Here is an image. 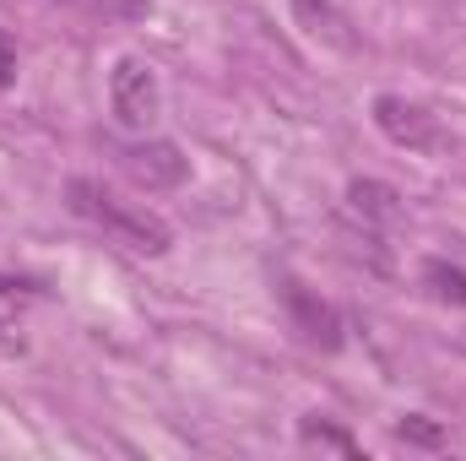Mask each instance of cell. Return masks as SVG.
Returning a JSON list of instances; mask_svg holds the SVG:
<instances>
[{
  "label": "cell",
  "instance_id": "1",
  "mask_svg": "<svg viewBox=\"0 0 466 461\" xmlns=\"http://www.w3.org/2000/svg\"><path fill=\"white\" fill-rule=\"evenodd\" d=\"M66 201H71L76 218H87L93 229H104L115 244L136 250V255H168V244H174V229H168L152 207L125 201L119 190L98 185V179H71V185H66Z\"/></svg>",
  "mask_w": 466,
  "mask_h": 461
},
{
  "label": "cell",
  "instance_id": "2",
  "mask_svg": "<svg viewBox=\"0 0 466 461\" xmlns=\"http://www.w3.org/2000/svg\"><path fill=\"white\" fill-rule=\"evenodd\" d=\"M109 109L125 130H147L157 109H163V93H157V71L141 60V55H119L115 71H109Z\"/></svg>",
  "mask_w": 466,
  "mask_h": 461
},
{
  "label": "cell",
  "instance_id": "3",
  "mask_svg": "<svg viewBox=\"0 0 466 461\" xmlns=\"http://www.w3.org/2000/svg\"><path fill=\"white\" fill-rule=\"evenodd\" d=\"M277 293H282V304H288L293 332L309 347H320V353H337V347H342V315H337V304H326L320 293H309L299 277H282Z\"/></svg>",
  "mask_w": 466,
  "mask_h": 461
},
{
  "label": "cell",
  "instance_id": "4",
  "mask_svg": "<svg viewBox=\"0 0 466 461\" xmlns=\"http://www.w3.org/2000/svg\"><path fill=\"white\" fill-rule=\"evenodd\" d=\"M119 169L141 185V190H174L190 179V158L174 141H136L119 152Z\"/></svg>",
  "mask_w": 466,
  "mask_h": 461
},
{
  "label": "cell",
  "instance_id": "5",
  "mask_svg": "<svg viewBox=\"0 0 466 461\" xmlns=\"http://www.w3.org/2000/svg\"><path fill=\"white\" fill-rule=\"evenodd\" d=\"M374 125L396 141V147H412V152H434L445 136H440V119L429 115L423 104H407V98H396V93H385V98H374Z\"/></svg>",
  "mask_w": 466,
  "mask_h": 461
},
{
  "label": "cell",
  "instance_id": "6",
  "mask_svg": "<svg viewBox=\"0 0 466 461\" xmlns=\"http://www.w3.org/2000/svg\"><path fill=\"white\" fill-rule=\"evenodd\" d=\"M348 196H352V212H358V218H369V223H390V218H396V190H390V185L358 179Z\"/></svg>",
  "mask_w": 466,
  "mask_h": 461
},
{
  "label": "cell",
  "instance_id": "7",
  "mask_svg": "<svg viewBox=\"0 0 466 461\" xmlns=\"http://www.w3.org/2000/svg\"><path fill=\"white\" fill-rule=\"evenodd\" d=\"M423 282L434 288V299H445V304H466V271L461 266H451V261H429V266H423Z\"/></svg>",
  "mask_w": 466,
  "mask_h": 461
},
{
  "label": "cell",
  "instance_id": "8",
  "mask_svg": "<svg viewBox=\"0 0 466 461\" xmlns=\"http://www.w3.org/2000/svg\"><path fill=\"white\" fill-rule=\"evenodd\" d=\"M299 440H304V446L342 451V456H358V440H352V435H342V429H331V424H320V418H304V424H299Z\"/></svg>",
  "mask_w": 466,
  "mask_h": 461
},
{
  "label": "cell",
  "instance_id": "9",
  "mask_svg": "<svg viewBox=\"0 0 466 461\" xmlns=\"http://www.w3.org/2000/svg\"><path fill=\"white\" fill-rule=\"evenodd\" d=\"M11 77H16V44H11V33L0 27V87H11Z\"/></svg>",
  "mask_w": 466,
  "mask_h": 461
},
{
  "label": "cell",
  "instance_id": "10",
  "mask_svg": "<svg viewBox=\"0 0 466 461\" xmlns=\"http://www.w3.org/2000/svg\"><path fill=\"white\" fill-rule=\"evenodd\" d=\"M401 440H418V446H440V429H429L423 418H407V424H401Z\"/></svg>",
  "mask_w": 466,
  "mask_h": 461
},
{
  "label": "cell",
  "instance_id": "11",
  "mask_svg": "<svg viewBox=\"0 0 466 461\" xmlns=\"http://www.w3.org/2000/svg\"><path fill=\"white\" fill-rule=\"evenodd\" d=\"M104 11H125V16H147L152 11V0H98Z\"/></svg>",
  "mask_w": 466,
  "mask_h": 461
}]
</instances>
